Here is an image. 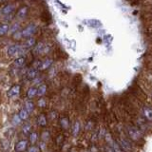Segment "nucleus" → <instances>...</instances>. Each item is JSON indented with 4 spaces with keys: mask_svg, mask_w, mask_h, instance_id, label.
<instances>
[{
    "mask_svg": "<svg viewBox=\"0 0 152 152\" xmlns=\"http://www.w3.org/2000/svg\"><path fill=\"white\" fill-rule=\"evenodd\" d=\"M147 69H149L151 72H152V62L151 63H149V65H148V68H147Z\"/></svg>",
    "mask_w": 152,
    "mask_h": 152,
    "instance_id": "36",
    "label": "nucleus"
},
{
    "mask_svg": "<svg viewBox=\"0 0 152 152\" xmlns=\"http://www.w3.org/2000/svg\"><path fill=\"white\" fill-rule=\"evenodd\" d=\"M50 51V47H48L45 45L44 43H37L35 47L33 48V52L37 55H41V54H47L48 52Z\"/></svg>",
    "mask_w": 152,
    "mask_h": 152,
    "instance_id": "7",
    "label": "nucleus"
},
{
    "mask_svg": "<svg viewBox=\"0 0 152 152\" xmlns=\"http://www.w3.org/2000/svg\"><path fill=\"white\" fill-rule=\"evenodd\" d=\"M38 76V69H34V68H31L28 71H27V73H26V77L28 80H30V81H32V80H34L36 79V77Z\"/></svg>",
    "mask_w": 152,
    "mask_h": 152,
    "instance_id": "18",
    "label": "nucleus"
},
{
    "mask_svg": "<svg viewBox=\"0 0 152 152\" xmlns=\"http://www.w3.org/2000/svg\"><path fill=\"white\" fill-rule=\"evenodd\" d=\"M18 116L21 119V121H27L28 119V117H30V113H28L25 108H22L19 110Z\"/></svg>",
    "mask_w": 152,
    "mask_h": 152,
    "instance_id": "24",
    "label": "nucleus"
},
{
    "mask_svg": "<svg viewBox=\"0 0 152 152\" xmlns=\"http://www.w3.org/2000/svg\"><path fill=\"white\" fill-rule=\"evenodd\" d=\"M52 63H53V60L50 58H46L44 60H36L33 64V68L38 70H46L50 68Z\"/></svg>",
    "mask_w": 152,
    "mask_h": 152,
    "instance_id": "5",
    "label": "nucleus"
},
{
    "mask_svg": "<svg viewBox=\"0 0 152 152\" xmlns=\"http://www.w3.org/2000/svg\"><path fill=\"white\" fill-rule=\"evenodd\" d=\"M37 44V42H36V39L34 37H30V38H28V39L26 40V42L24 43V47L26 48V49H31V48H34L35 45Z\"/></svg>",
    "mask_w": 152,
    "mask_h": 152,
    "instance_id": "19",
    "label": "nucleus"
},
{
    "mask_svg": "<svg viewBox=\"0 0 152 152\" xmlns=\"http://www.w3.org/2000/svg\"><path fill=\"white\" fill-rule=\"evenodd\" d=\"M58 123H59V126H61V128L63 130H69V129H70L71 122H70V119L68 116L64 115V116H62V117H59Z\"/></svg>",
    "mask_w": 152,
    "mask_h": 152,
    "instance_id": "9",
    "label": "nucleus"
},
{
    "mask_svg": "<svg viewBox=\"0 0 152 152\" xmlns=\"http://www.w3.org/2000/svg\"><path fill=\"white\" fill-rule=\"evenodd\" d=\"M25 63H26V58H25V57H24V56H18V57H16L15 59H14L12 65H13L14 68L20 69V68H22L24 65H25Z\"/></svg>",
    "mask_w": 152,
    "mask_h": 152,
    "instance_id": "17",
    "label": "nucleus"
},
{
    "mask_svg": "<svg viewBox=\"0 0 152 152\" xmlns=\"http://www.w3.org/2000/svg\"><path fill=\"white\" fill-rule=\"evenodd\" d=\"M14 10H15V6L12 3H8L6 5H4L1 8L0 12H1L3 15H9V14H11L14 12Z\"/></svg>",
    "mask_w": 152,
    "mask_h": 152,
    "instance_id": "15",
    "label": "nucleus"
},
{
    "mask_svg": "<svg viewBox=\"0 0 152 152\" xmlns=\"http://www.w3.org/2000/svg\"><path fill=\"white\" fill-rule=\"evenodd\" d=\"M40 151H41L40 147L35 145H31L30 147H28V149H27V152H40Z\"/></svg>",
    "mask_w": 152,
    "mask_h": 152,
    "instance_id": "33",
    "label": "nucleus"
},
{
    "mask_svg": "<svg viewBox=\"0 0 152 152\" xmlns=\"http://www.w3.org/2000/svg\"><path fill=\"white\" fill-rule=\"evenodd\" d=\"M82 124H81V122L78 120H75L72 124H71V135H72L73 137H78L80 135L81 133V130H82Z\"/></svg>",
    "mask_w": 152,
    "mask_h": 152,
    "instance_id": "8",
    "label": "nucleus"
},
{
    "mask_svg": "<svg viewBox=\"0 0 152 152\" xmlns=\"http://www.w3.org/2000/svg\"><path fill=\"white\" fill-rule=\"evenodd\" d=\"M124 132L140 148L145 145L146 137L138 129L137 126L132 122L124 124Z\"/></svg>",
    "mask_w": 152,
    "mask_h": 152,
    "instance_id": "1",
    "label": "nucleus"
},
{
    "mask_svg": "<svg viewBox=\"0 0 152 152\" xmlns=\"http://www.w3.org/2000/svg\"><path fill=\"white\" fill-rule=\"evenodd\" d=\"M24 108H25L28 113H31L33 111V109H34V103L31 101V99H28L27 101H25V107Z\"/></svg>",
    "mask_w": 152,
    "mask_h": 152,
    "instance_id": "23",
    "label": "nucleus"
},
{
    "mask_svg": "<svg viewBox=\"0 0 152 152\" xmlns=\"http://www.w3.org/2000/svg\"><path fill=\"white\" fill-rule=\"evenodd\" d=\"M36 30H37V27H36L35 24H33V23L28 24V26H26L21 31L22 38H27V39H28V38L32 37V35L36 32Z\"/></svg>",
    "mask_w": 152,
    "mask_h": 152,
    "instance_id": "6",
    "label": "nucleus"
},
{
    "mask_svg": "<svg viewBox=\"0 0 152 152\" xmlns=\"http://www.w3.org/2000/svg\"><path fill=\"white\" fill-rule=\"evenodd\" d=\"M69 152H79V149L76 148V147H71V148H69Z\"/></svg>",
    "mask_w": 152,
    "mask_h": 152,
    "instance_id": "35",
    "label": "nucleus"
},
{
    "mask_svg": "<svg viewBox=\"0 0 152 152\" xmlns=\"http://www.w3.org/2000/svg\"><path fill=\"white\" fill-rule=\"evenodd\" d=\"M0 14H1V12H0Z\"/></svg>",
    "mask_w": 152,
    "mask_h": 152,
    "instance_id": "37",
    "label": "nucleus"
},
{
    "mask_svg": "<svg viewBox=\"0 0 152 152\" xmlns=\"http://www.w3.org/2000/svg\"><path fill=\"white\" fill-rule=\"evenodd\" d=\"M10 31V25L8 23L0 24V37L6 35Z\"/></svg>",
    "mask_w": 152,
    "mask_h": 152,
    "instance_id": "22",
    "label": "nucleus"
},
{
    "mask_svg": "<svg viewBox=\"0 0 152 152\" xmlns=\"http://www.w3.org/2000/svg\"><path fill=\"white\" fill-rule=\"evenodd\" d=\"M56 144L58 145L59 146H63L64 145V144H65V137L62 134L57 136V138H56Z\"/></svg>",
    "mask_w": 152,
    "mask_h": 152,
    "instance_id": "31",
    "label": "nucleus"
},
{
    "mask_svg": "<svg viewBox=\"0 0 152 152\" xmlns=\"http://www.w3.org/2000/svg\"><path fill=\"white\" fill-rule=\"evenodd\" d=\"M18 31H20V24L19 23H14L10 27V32L12 34H14V33H16Z\"/></svg>",
    "mask_w": 152,
    "mask_h": 152,
    "instance_id": "29",
    "label": "nucleus"
},
{
    "mask_svg": "<svg viewBox=\"0 0 152 152\" xmlns=\"http://www.w3.org/2000/svg\"><path fill=\"white\" fill-rule=\"evenodd\" d=\"M28 141L26 139H22L19 140L15 145H14V150L15 152H25L28 149Z\"/></svg>",
    "mask_w": 152,
    "mask_h": 152,
    "instance_id": "10",
    "label": "nucleus"
},
{
    "mask_svg": "<svg viewBox=\"0 0 152 152\" xmlns=\"http://www.w3.org/2000/svg\"><path fill=\"white\" fill-rule=\"evenodd\" d=\"M49 139H50V132L48 131V130L43 131V133L41 134V141L47 142Z\"/></svg>",
    "mask_w": 152,
    "mask_h": 152,
    "instance_id": "32",
    "label": "nucleus"
},
{
    "mask_svg": "<svg viewBox=\"0 0 152 152\" xmlns=\"http://www.w3.org/2000/svg\"><path fill=\"white\" fill-rule=\"evenodd\" d=\"M132 123L134 124L138 129H139L145 137H147L148 135H152V123L146 121L139 113L136 114L135 116H133Z\"/></svg>",
    "mask_w": 152,
    "mask_h": 152,
    "instance_id": "3",
    "label": "nucleus"
},
{
    "mask_svg": "<svg viewBox=\"0 0 152 152\" xmlns=\"http://www.w3.org/2000/svg\"><path fill=\"white\" fill-rule=\"evenodd\" d=\"M83 127H84L85 132L90 133L95 127H96V120H94V119H88V120L86 121Z\"/></svg>",
    "mask_w": 152,
    "mask_h": 152,
    "instance_id": "11",
    "label": "nucleus"
},
{
    "mask_svg": "<svg viewBox=\"0 0 152 152\" xmlns=\"http://www.w3.org/2000/svg\"><path fill=\"white\" fill-rule=\"evenodd\" d=\"M48 120H50V121H56V120H59V116H58V113H57L55 110H52L50 111L49 114H48Z\"/></svg>",
    "mask_w": 152,
    "mask_h": 152,
    "instance_id": "28",
    "label": "nucleus"
},
{
    "mask_svg": "<svg viewBox=\"0 0 152 152\" xmlns=\"http://www.w3.org/2000/svg\"><path fill=\"white\" fill-rule=\"evenodd\" d=\"M20 91H21V87L16 84V85L12 86V87L10 88V89L8 90V92H7V95H8V97H10V98L15 97V96H17V95L20 94Z\"/></svg>",
    "mask_w": 152,
    "mask_h": 152,
    "instance_id": "12",
    "label": "nucleus"
},
{
    "mask_svg": "<svg viewBox=\"0 0 152 152\" xmlns=\"http://www.w3.org/2000/svg\"><path fill=\"white\" fill-rule=\"evenodd\" d=\"M28 7H27V6L20 7L16 12V17L19 19H24L28 15Z\"/></svg>",
    "mask_w": 152,
    "mask_h": 152,
    "instance_id": "16",
    "label": "nucleus"
},
{
    "mask_svg": "<svg viewBox=\"0 0 152 152\" xmlns=\"http://www.w3.org/2000/svg\"><path fill=\"white\" fill-rule=\"evenodd\" d=\"M47 90H48V86L46 84H41L37 88V95L40 97H43L47 93Z\"/></svg>",
    "mask_w": 152,
    "mask_h": 152,
    "instance_id": "21",
    "label": "nucleus"
},
{
    "mask_svg": "<svg viewBox=\"0 0 152 152\" xmlns=\"http://www.w3.org/2000/svg\"><path fill=\"white\" fill-rule=\"evenodd\" d=\"M140 88H142V91H144L147 96L152 100V86L149 85L148 83H146L145 80L142 79V86Z\"/></svg>",
    "mask_w": 152,
    "mask_h": 152,
    "instance_id": "14",
    "label": "nucleus"
},
{
    "mask_svg": "<svg viewBox=\"0 0 152 152\" xmlns=\"http://www.w3.org/2000/svg\"><path fill=\"white\" fill-rule=\"evenodd\" d=\"M22 132L24 135H30V133L31 132V124L25 123L22 126Z\"/></svg>",
    "mask_w": 152,
    "mask_h": 152,
    "instance_id": "27",
    "label": "nucleus"
},
{
    "mask_svg": "<svg viewBox=\"0 0 152 152\" xmlns=\"http://www.w3.org/2000/svg\"><path fill=\"white\" fill-rule=\"evenodd\" d=\"M36 95H37V88H35V87H31L30 88L28 89V91H27V97L28 99L34 98Z\"/></svg>",
    "mask_w": 152,
    "mask_h": 152,
    "instance_id": "25",
    "label": "nucleus"
},
{
    "mask_svg": "<svg viewBox=\"0 0 152 152\" xmlns=\"http://www.w3.org/2000/svg\"><path fill=\"white\" fill-rule=\"evenodd\" d=\"M104 152H116V151L114 150L112 147H110V146H108V145H106V146H104Z\"/></svg>",
    "mask_w": 152,
    "mask_h": 152,
    "instance_id": "34",
    "label": "nucleus"
},
{
    "mask_svg": "<svg viewBox=\"0 0 152 152\" xmlns=\"http://www.w3.org/2000/svg\"><path fill=\"white\" fill-rule=\"evenodd\" d=\"M142 80L152 86V72L149 69H145L142 73Z\"/></svg>",
    "mask_w": 152,
    "mask_h": 152,
    "instance_id": "20",
    "label": "nucleus"
},
{
    "mask_svg": "<svg viewBox=\"0 0 152 152\" xmlns=\"http://www.w3.org/2000/svg\"><path fill=\"white\" fill-rule=\"evenodd\" d=\"M37 106L41 107V108H44L48 106V102H47V100L46 98L44 97H40L39 99H38V101H37Z\"/></svg>",
    "mask_w": 152,
    "mask_h": 152,
    "instance_id": "30",
    "label": "nucleus"
},
{
    "mask_svg": "<svg viewBox=\"0 0 152 152\" xmlns=\"http://www.w3.org/2000/svg\"><path fill=\"white\" fill-rule=\"evenodd\" d=\"M138 112L146 121L152 123V107H150L149 104L142 103L138 109Z\"/></svg>",
    "mask_w": 152,
    "mask_h": 152,
    "instance_id": "4",
    "label": "nucleus"
},
{
    "mask_svg": "<svg viewBox=\"0 0 152 152\" xmlns=\"http://www.w3.org/2000/svg\"><path fill=\"white\" fill-rule=\"evenodd\" d=\"M114 138H115V140L117 141V142L124 152H140V147L135 145L125 134V132H122L119 135L114 136Z\"/></svg>",
    "mask_w": 152,
    "mask_h": 152,
    "instance_id": "2",
    "label": "nucleus"
},
{
    "mask_svg": "<svg viewBox=\"0 0 152 152\" xmlns=\"http://www.w3.org/2000/svg\"><path fill=\"white\" fill-rule=\"evenodd\" d=\"M48 122H49V120H48V117H47L46 114H44V113H41V114H39V115L36 117V123H37V125L39 126L40 127H43V128L47 127Z\"/></svg>",
    "mask_w": 152,
    "mask_h": 152,
    "instance_id": "13",
    "label": "nucleus"
},
{
    "mask_svg": "<svg viewBox=\"0 0 152 152\" xmlns=\"http://www.w3.org/2000/svg\"><path fill=\"white\" fill-rule=\"evenodd\" d=\"M38 140V134L35 131H31L28 135V142H31V145H35Z\"/></svg>",
    "mask_w": 152,
    "mask_h": 152,
    "instance_id": "26",
    "label": "nucleus"
}]
</instances>
